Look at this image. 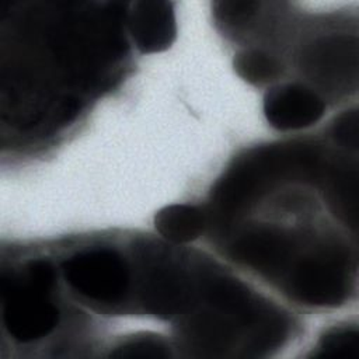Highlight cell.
<instances>
[{"instance_id": "1", "label": "cell", "mask_w": 359, "mask_h": 359, "mask_svg": "<svg viewBox=\"0 0 359 359\" xmlns=\"http://www.w3.org/2000/svg\"><path fill=\"white\" fill-rule=\"evenodd\" d=\"M66 282L80 294L97 300L118 302L128 287V268L112 250H91L74 254L63 264Z\"/></svg>"}, {"instance_id": "2", "label": "cell", "mask_w": 359, "mask_h": 359, "mask_svg": "<svg viewBox=\"0 0 359 359\" xmlns=\"http://www.w3.org/2000/svg\"><path fill=\"white\" fill-rule=\"evenodd\" d=\"M48 293L28 279L25 285H20L13 278H1L3 321L10 335L29 342L48 335L56 327L59 311Z\"/></svg>"}, {"instance_id": "3", "label": "cell", "mask_w": 359, "mask_h": 359, "mask_svg": "<svg viewBox=\"0 0 359 359\" xmlns=\"http://www.w3.org/2000/svg\"><path fill=\"white\" fill-rule=\"evenodd\" d=\"M290 290L307 304H341L346 296L344 255L330 247L302 259L290 276Z\"/></svg>"}, {"instance_id": "4", "label": "cell", "mask_w": 359, "mask_h": 359, "mask_svg": "<svg viewBox=\"0 0 359 359\" xmlns=\"http://www.w3.org/2000/svg\"><path fill=\"white\" fill-rule=\"evenodd\" d=\"M325 111L323 100L300 84H283L269 90L264 98L266 121L279 130H294L316 123Z\"/></svg>"}, {"instance_id": "5", "label": "cell", "mask_w": 359, "mask_h": 359, "mask_svg": "<svg viewBox=\"0 0 359 359\" xmlns=\"http://www.w3.org/2000/svg\"><path fill=\"white\" fill-rule=\"evenodd\" d=\"M128 25L142 53H156L168 49L177 35L175 14L170 1H136L129 13Z\"/></svg>"}, {"instance_id": "6", "label": "cell", "mask_w": 359, "mask_h": 359, "mask_svg": "<svg viewBox=\"0 0 359 359\" xmlns=\"http://www.w3.org/2000/svg\"><path fill=\"white\" fill-rule=\"evenodd\" d=\"M189 302V292L182 276L171 268H156L142 287V303L146 310L168 318L178 314Z\"/></svg>"}, {"instance_id": "7", "label": "cell", "mask_w": 359, "mask_h": 359, "mask_svg": "<svg viewBox=\"0 0 359 359\" xmlns=\"http://www.w3.org/2000/svg\"><path fill=\"white\" fill-rule=\"evenodd\" d=\"M289 240L278 230L259 227L241 236L234 244L236 255L258 268L273 266L285 258Z\"/></svg>"}, {"instance_id": "8", "label": "cell", "mask_w": 359, "mask_h": 359, "mask_svg": "<svg viewBox=\"0 0 359 359\" xmlns=\"http://www.w3.org/2000/svg\"><path fill=\"white\" fill-rule=\"evenodd\" d=\"M205 217L191 205H170L154 216V227L167 241L182 244L196 240L203 231Z\"/></svg>"}, {"instance_id": "9", "label": "cell", "mask_w": 359, "mask_h": 359, "mask_svg": "<svg viewBox=\"0 0 359 359\" xmlns=\"http://www.w3.org/2000/svg\"><path fill=\"white\" fill-rule=\"evenodd\" d=\"M348 38H327L320 41L309 55V66L321 77H337L348 67Z\"/></svg>"}, {"instance_id": "10", "label": "cell", "mask_w": 359, "mask_h": 359, "mask_svg": "<svg viewBox=\"0 0 359 359\" xmlns=\"http://www.w3.org/2000/svg\"><path fill=\"white\" fill-rule=\"evenodd\" d=\"M234 69L237 74L251 84H264L273 80L279 72V63L265 52L244 50L234 59Z\"/></svg>"}, {"instance_id": "11", "label": "cell", "mask_w": 359, "mask_h": 359, "mask_svg": "<svg viewBox=\"0 0 359 359\" xmlns=\"http://www.w3.org/2000/svg\"><path fill=\"white\" fill-rule=\"evenodd\" d=\"M318 349L317 356L356 358L359 355V334L348 328L332 330L320 339Z\"/></svg>"}, {"instance_id": "12", "label": "cell", "mask_w": 359, "mask_h": 359, "mask_svg": "<svg viewBox=\"0 0 359 359\" xmlns=\"http://www.w3.org/2000/svg\"><path fill=\"white\" fill-rule=\"evenodd\" d=\"M168 355L167 345L161 339L151 337L129 339L111 352V356L114 358H165Z\"/></svg>"}, {"instance_id": "13", "label": "cell", "mask_w": 359, "mask_h": 359, "mask_svg": "<svg viewBox=\"0 0 359 359\" xmlns=\"http://www.w3.org/2000/svg\"><path fill=\"white\" fill-rule=\"evenodd\" d=\"M332 135H334V139L339 144H342L345 147L356 149L358 137H359L358 111L352 109V111H346V112L341 114L335 119V123L332 128Z\"/></svg>"}, {"instance_id": "14", "label": "cell", "mask_w": 359, "mask_h": 359, "mask_svg": "<svg viewBox=\"0 0 359 359\" xmlns=\"http://www.w3.org/2000/svg\"><path fill=\"white\" fill-rule=\"evenodd\" d=\"M27 279L34 286L49 292L55 282V268L46 259L31 261L27 266Z\"/></svg>"}, {"instance_id": "15", "label": "cell", "mask_w": 359, "mask_h": 359, "mask_svg": "<svg viewBox=\"0 0 359 359\" xmlns=\"http://www.w3.org/2000/svg\"><path fill=\"white\" fill-rule=\"evenodd\" d=\"M222 7V14L224 18L231 21H238L240 18L248 17V14L252 13V8L257 6V3L251 1H224L219 3Z\"/></svg>"}]
</instances>
